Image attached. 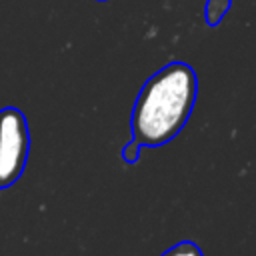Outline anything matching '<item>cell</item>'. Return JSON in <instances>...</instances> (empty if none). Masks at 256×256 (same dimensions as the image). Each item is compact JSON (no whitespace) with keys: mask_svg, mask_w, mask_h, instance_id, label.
Here are the masks:
<instances>
[{"mask_svg":"<svg viewBox=\"0 0 256 256\" xmlns=\"http://www.w3.org/2000/svg\"><path fill=\"white\" fill-rule=\"evenodd\" d=\"M232 6V0H206V6H204V18H206V24L208 26H218L222 22V18L228 14Z\"/></svg>","mask_w":256,"mask_h":256,"instance_id":"cell-3","label":"cell"},{"mask_svg":"<svg viewBox=\"0 0 256 256\" xmlns=\"http://www.w3.org/2000/svg\"><path fill=\"white\" fill-rule=\"evenodd\" d=\"M98 2H104V0H98Z\"/></svg>","mask_w":256,"mask_h":256,"instance_id":"cell-6","label":"cell"},{"mask_svg":"<svg viewBox=\"0 0 256 256\" xmlns=\"http://www.w3.org/2000/svg\"><path fill=\"white\" fill-rule=\"evenodd\" d=\"M162 256H204V254H202V250L194 242L184 240V242L168 248L166 252H162Z\"/></svg>","mask_w":256,"mask_h":256,"instance_id":"cell-4","label":"cell"},{"mask_svg":"<svg viewBox=\"0 0 256 256\" xmlns=\"http://www.w3.org/2000/svg\"><path fill=\"white\" fill-rule=\"evenodd\" d=\"M198 92V78L186 62H170L152 74L136 96L130 128L142 146L168 144L188 122Z\"/></svg>","mask_w":256,"mask_h":256,"instance_id":"cell-1","label":"cell"},{"mask_svg":"<svg viewBox=\"0 0 256 256\" xmlns=\"http://www.w3.org/2000/svg\"><path fill=\"white\" fill-rule=\"evenodd\" d=\"M30 152V132L26 116L6 106L0 110V190L12 186L24 172Z\"/></svg>","mask_w":256,"mask_h":256,"instance_id":"cell-2","label":"cell"},{"mask_svg":"<svg viewBox=\"0 0 256 256\" xmlns=\"http://www.w3.org/2000/svg\"><path fill=\"white\" fill-rule=\"evenodd\" d=\"M140 150H142V144L132 138V140L122 148V158H124V162H126V164H136L138 158H140Z\"/></svg>","mask_w":256,"mask_h":256,"instance_id":"cell-5","label":"cell"}]
</instances>
